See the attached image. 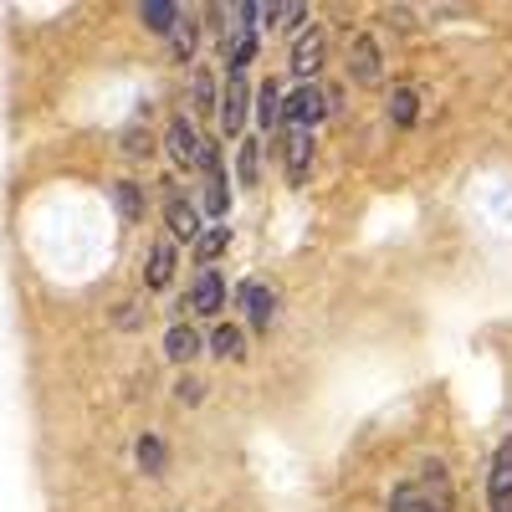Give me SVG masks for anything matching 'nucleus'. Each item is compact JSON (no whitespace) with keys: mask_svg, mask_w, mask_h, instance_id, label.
Here are the masks:
<instances>
[{"mask_svg":"<svg viewBox=\"0 0 512 512\" xmlns=\"http://www.w3.org/2000/svg\"><path fill=\"white\" fill-rule=\"evenodd\" d=\"M390 512H451V492H446L441 466H425V487H410V482L395 487Z\"/></svg>","mask_w":512,"mask_h":512,"instance_id":"f257e3e1","label":"nucleus"},{"mask_svg":"<svg viewBox=\"0 0 512 512\" xmlns=\"http://www.w3.org/2000/svg\"><path fill=\"white\" fill-rule=\"evenodd\" d=\"M328 108H333V98H328L323 88H313V82H303V88L282 103V118L297 123V134H313V123H318Z\"/></svg>","mask_w":512,"mask_h":512,"instance_id":"f03ea898","label":"nucleus"},{"mask_svg":"<svg viewBox=\"0 0 512 512\" xmlns=\"http://www.w3.org/2000/svg\"><path fill=\"white\" fill-rule=\"evenodd\" d=\"M379 41L374 36H354L349 41V77L359 82V88H379L384 82V67H379Z\"/></svg>","mask_w":512,"mask_h":512,"instance_id":"7ed1b4c3","label":"nucleus"},{"mask_svg":"<svg viewBox=\"0 0 512 512\" xmlns=\"http://www.w3.org/2000/svg\"><path fill=\"white\" fill-rule=\"evenodd\" d=\"M164 144H169V159H175V164L200 169V159H205V139L195 134V123H190V118H175V123H169Z\"/></svg>","mask_w":512,"mask_h":512,"instance_id":"20e7f679","label":"nucleus"},{"mask_svg":"<svg viewBox=\"0 0 512 512\" xmlns=\"http://www.w3.org/2000/svg\"><path fill=\"white\" fill-rule=\"evenodd\" d=\"M487 502H492V512H512V441H502V446H497V456H492Z\"/></svg>","mask_w":512,"mask_h":512,"instance_id":"39448f33","label":"nucleus"},{"mask_svg":"<svg viewBox=\"0 0 512 512\" xmlns=\"http://www.w3.org/2000/svg\"><path fill=\"white\" fill-rule=\"evenodd\" d=\"M246 103H251L246 77H241V72H231V77H226V93H221V128H226V134H241V123H246Z\"/></svg>","mask_w":512,"mask_h":512,"instance_id":"423d86ee","label":"nucleus"},{"mask_svg":"<svg viewBox=\"0 0 512 512\" xmlns=\"http://www.w3.org/2000/svg\"><path fill=\"white\" fill-rule=\"evenodd\" d=\"M190 308H195L200 318H216V313L226 308V282H221L216 272H200L195 287H190Z\"/></svg>","mask_w":512,"mask_h":512,"instance_id":"0eeeda50","label":"nucleus"},{"mask_svg":"<svg viewBox=\"0 0 512 512\" xmlns=\"http://www.w3.org/2000/svg\"><path fill=\"white\" fill-rule=\"evenodd\" d=\"M241 308H246V318L256 323V328H267L272 318H277V292L272 287H262V282H241Z\"/></svg>","mask_w":512,"mask_h":512,"instance_id":"6e6552de","label":"nucleus"},{"mask_svg":"<svg viewBox=\"0 0 512 512\" xmlns=\"http://www.w3.org/2000/svg\"><path fill=\"white\" fill-rule=\"evenodd\" d=\"M323 52H328L323 31H308V36H297V47H292V72H297V77H313V72L323 67Z\"/></svg>","mask_w":512,"mask_h":512,"instance_id":"1a4fd4ad","label":"nucleus"},{"mask_svg":"<svg viewBox=\"0 0 512 512\" xmlns=\"http://www.w3.org/2000/svg\"><path fill=\"white\" fill-rule=\"evenodd\" d=\"M308 169H313V134H292L287 139V180L303 185Z\"/></svg>","mask_w":512,"mask_h":512,"instance_id":"9d476101","label":"nucleus"},{"mask_svg":"<svg viewBox=\"0 0 512 512\" xmlns=\"http://www.w3.org/2000/svg\"><path fill=\"white\" fill-rule=\"evenodd\" d=\"M282 103H287V98H282V88H277V82L267 77L262 88H256V123H262L267 134H272V128L282 123Z\"/></svg>","mask_w":512,"mask_h":512,"instance_id":"9b49d317","label":"nucleus"},{"mask_svg":"<svg viewBox=\"0 0 512 512\" xmlns=\"http://www.w3.org/2000/svg\"><path fill=\"white\" fill-rule=\"evenodd\" d=\"M139 21H144L149 31L169 36V31L180 26V6H169V0H144V6H139Z\"/></svg>","mask_w":512,"mask_h":512,"instance_id":"f8f14e48","label":"nucleus"},{"mask_svg":"<svg viewBox=\"0 0 512 512\" xmlns=\"http://www.w3.org/2000/svg\"><path fill=\"white\" fill-rule=\"evenodd\" d=\"M164 216H169V231H175V236H185V241H195V236H200V226H195V205H185L180 195H169Z\"/></svg>","mask_w":512,"mask_h":512,"instance_id":"ddd939ff","label":"nucleus"},{"mask_svg":"<svg viewBox=\"0 0 512 512\" xmlns=\"http://www.w3.org/2000/svg\"><path fill=\"white\" fill-rule=\"evenodd\" d=\"M164 354L175 359V364H190V359L200 354V333H195V328H169V338H164Z\"/></svg>","mask_w":512,"mask_h":512,"instance_id":"4468645a","label":"nucleus"},{"mask_svg":"<svg viewBox=\"0 0 512 512\" xmlns=\"http://www.w3.org/2000/svg\"><path fill=\"white\" fill-rule=\"evenodd\" d=\"M169 277H175V246L159 241L149 251V287H169Z\"/></svg>","mask_w":512,"mask_h":512,"instance_id":"2eb2a0df","label":"nucleus"},{"mask_svg":"<svg viewBox=\"0 0 512 512\" xmlns=\"http://www.w3.org/2000/svg\"><path fill=\"white\" fill-rule=\"evenodd\" d=\"M226 246H231V231H226V226H210V231L195 236V256H200V262H216Z\"/></svg>","mask_w":512,"mask_h":512,"instance_id":"dca6fc26","label":"nucleus"},{"mask_svg":"<svg viewBox=\"0 0 512 512\" xmlns=\"http://www.w3.org/2000/svg\"><path fill=\"white\" fill-rule=\"evenodd\" d=\"M190 98H195V113H210V108L221 103V98H216V77H210L205 67L190 77Z\"/></svg>","mask_w":512,"mask_h":512,"instance_id":"f3484780","label":"nucleus"},{"mask_svg":"<svg viewBox=\"0 0 512 512\" xmlns=\"http://www.w3.org/2000/svg\"><path fill=\"white\" fill-rule=\"evenodd\" d=\"M210 349H216L221 359H241V354H246V338H241V328L221 323V328H216V338H210Z\"/></svg>","mask_w":512,"mask_h":512,"instance_id":"a211bd4d","label":"nucleus"},{"mask_svg":"<svg viewBox=\"0 0 512 512\" xmlns=\"http://www.w3.org/2000/svg\"><path fill=\"white\" fill-rule=\"evenodd\" d=\"M205 210H210V216H226V210H231L226 175H210V180H205Z\"/></svg>","mask_w":512,"mask_h":512,"instance_id":"6ab92c4d","label":"nucleus"},{"mask_svg":"<svg viewBox=\"0 0 512 512\" xmlns=\"http://www.w3.org/2000/svg\"><path fill=\"white\" fill-rule=\"evenodd\" d=\"M415 103H420L415 88H395V93H390V118H395L400 128H410V123H415Z\"/></svg>","mask_w":512,"mask_h":512,"instance_id":"aec40b11","label":"nucleus"},{"mask_svg":"<svg viewBox=\"0 0 512 512\" xmlns=\"http://www.w3.org/2000/svg\"><path fill=\"white\" fill-rule=\"evenodd\" d=\"M139 466H144L149 477L164 472V441H159V436H144V441H139Z\"/></svg>","mask_w":512,"mask_h":512,"instance_id":"412c9836","label":"nucleus"},{"mask_svg":"<svg viewBox=\"0 0 512 512\" xmlns=\"http://www.w3.org/2000/svg\"><path fill=\"white\" fill-rule=\"evenodd\" d=\"M113 200H118V216H123V221H139V210H144V205H139V185L123 180V185L113 190Z\"/></svg>","mask_w":512,"mask_h":512,"instance_id":"4be33fe9","label":"nucleus"},{"mask_svg":"<svg viewBox=\"0 0 512 512\" xmlns=\"http://www.w3.org/2000/svg\"><path fill=\"white\" fill-rule=\"evenodd\" d=\"M169 36H175V52H180V57H190V52H195V26H190V21H185V26H175Z\"/></svg>","mask_w":512,"mask_h":512,"instance_id":"5701e85b","label":"nucleus"},{"mask_svg":"<svg viewBox=\"0 0 512 512\" xmlns=\"http://www.w3.org/2000/svg\"><path fill=\"white\" fill-rule=\"evenodd\" d=\"M241 185H256V144H241Z\"/></svg>","mask_w":512,"mask_h":512,"instance_id":"b1692460","label":"nucleus"},{"mask_svg":"<svg viewBox=\"0 0 512 512\" xmlns=\"http://www.w3.org/2000/svg\"><path fill=\"white\" fill-rule=\"evenodd\" d=\"M200 390H205L200 379H180V384H175V395H180L185 405H200Z\"/></svg>","mask_w":512,"mask_h":512,"instance_id":"393cba45","label":"nucleus"}]
</instances>
